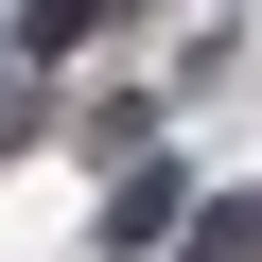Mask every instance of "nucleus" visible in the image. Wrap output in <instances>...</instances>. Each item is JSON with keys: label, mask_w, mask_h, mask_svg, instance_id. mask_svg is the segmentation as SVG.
I'll list each match as a JSON object with an SVG mask.
<instances>
[{"label": "nucleus", "mask_w": 262, "mask_h": 262, "mask_svg": "<svg viewBox=\"0 0 262 262\" xmlns=\"http://www.w3.org/2000/svg\"><path fill=\"white\" fill-rule=\"evenodd\" d=\"M192 245H210V262H262V210H210Z\"/></svg>", "instance_id": "nucleus-1"}]
</instances>
